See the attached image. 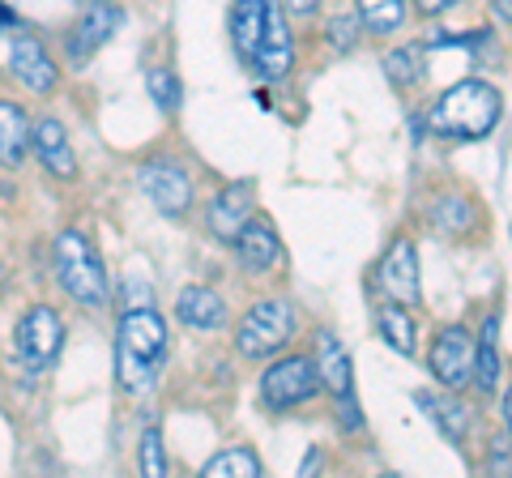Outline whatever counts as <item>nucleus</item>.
I'll return each mask as SVG.
<instances>
[{"label": "nucleus", "mask_w": 512, "mask_h": 478, "mask_svg": "<svg viewBox=\"0 0 512 478\" xmlns=\"http://www.w3.org/2000/svg\"><path fill=\"white\" fill-rule=\"evenodd\" d=\"M235 252H239V261H244V269H252V274H265L269 265H274L282 257V244H278V235L269 222H244L235 235Z\"/></svg>", "instance_id": "14"}, {"label": "nucleus", "mask_w": 512, "mask_h": 478, "mask_svg": "<svg viewBox=\"0 0 512 478\" xmlns=\"http://www.w3.org/2000/svg\"><path fill=\"white\" fill-rule=\"evenodd\" d=\"M414 402L423 406V414H431V419L440 423V432L448 440H461L470 432V410L457 402V397H436V393H419Z\"/></svg>", "instance_id": "20"}, {"label": "nucleus", "mask_w": 512, "mask_h": 478, "mask_svg": "<svg viewBox=\"0 0 512 478\" xmlns=\"http://www.w3.org/2000/svg\"><path fill=\"white\" fill-rule=\"evenodd\" d=\"M316 385H320V376H316L312 363L291 355V359L274 363V368L261 376V397H265L269 410H291L299 402H308V397L316 393Z\"/></svg>", "instance_id": "6"}, {"label": "nucleus", "mask_w": 512, "mask_h": 478, "mask_svg": "<svg viewBox=\"0 0 512 478\" xmlns=\"http://www.w3.org/2000/svg\"><path fill=\"white\" fill-rule=\"evenodd\" d=\"M316 466H320V449H312V453H308V461H303V474H312Z\"/></svg>", "instance_id": "34"}, {"label": "nucleus", "mask_w": 512, "mask_h": 478, "mask_svg": "<svg viewBox=\"0 0 512 478\" xmlns=\"http://www.w3.org/2000/svg\"><path fill=\"white\" fill-rule=\"evenodd\" d=\"M376 282L380 291L402 308H414L423 299V286H419V252H414L410 239H397V244L384 252V261L376 269Z\"/></svg>", "instance_id": "8"}, {"label": "nucleus", "mask_w": 512, "mask_h": 478, "mask_svg": "<svg viewBox=\"0 0 512 478\" xmlns=\"http://www.w3.org/2000/svg\"><path fill=\"white\" fill-rule=\"evenodd\" d=\"M30 150V120L22 107L0 99V167H22Z\"/></svg>", "instance_id": "19"}, {"label": "nucleus", "mask_w": 512, "mask_h": 478, "mask_svg": "<svg viewBox=\"0 0 512 478\" xmlns=\"http://www.w3.org/2000/svg\"><path fill=\"white\" fill-rule=\"evenodd\" d=\"M146 86H150L154 103L163 107V111H175V107H180V99H184L180 77H175L171 69H150V73H146Z\"/></svg>", "instance_id": "26"}, {"label": "nucleus", "mask_w": 512, "mask_h": 478, "mask_svg": "<svg viewBox=\"0 0 512 478\" xmlns=\"http://www.w3.org/2000/svg\"><path fill=\"white\" fill-rule=\"evenodd\" d=\"M256 474H261V461L248 449H227L205 461V478H256Z\"/></svg>", "instance_id": "24"}, {"label": "nucleus", "mask_w": 512, "mask_h": 478, "mask_svg": "<svg viewBox=\"0 0 512 478\" xmlns=\"http://www.w3.org/2000/svg\"><path fill=\"white\" fill-rule=\"evenodd\" d=\"M13 22H18V13H13V9L5 5V0H0V35H5V30H9Z\"/></svg>", "instance_id": "31"}, {"label": "nucleus", "mask_w": 512, "mask_h": 478, "mask_svg": "<svg viewBox=\"0 0 512 478\" xmlns=\"http://www.w3.org/2000/svg\"><path fill=\"white\" fill-rule=\"evenodd\" d=\"M491 9H495V13H500V18H504V22H512V0H491Z\"/></svg>", "instance_id": "33"}, {"label": "nucleus", "mask_w": 512, "mask_h": 478, "mask_svg": "<svg viewBox=\"0 0 512 478\" xmlns=\"http://www.w3.org/2000/svg\"><path fill=\"white\" fill-rule=\"evenodd\" d=\"M295 65V47H291V30H286V13L278 0H269V13H265V35L261 47H256V60H252V73L265 77V82H278V77Z\"/></svg>", "instance_id": "10"}, {"label": "nucleus", "mask_w": 512, "mask_h": 478, "mask_svg": "<svg viewBox=\"0 0 512 478\" xmlns=\"http://www.w3.org/2000/svg\"><path fill=\"white\" fill-rule=\"evenodd\" d=\"M376 325H380V338L389 342L397 355H414V350H419V342H414L419 333H414V321H410V312L402 304H393L389 299V304L376 312Z\"/></svg>", "instance_id": "21"}, {"label": "nucleus", "mask_w": 512, "mask_h": 478, "mask_svg": "<svg viewBox=\"0 0 512 478\" xmlns=\"http://www.w3.org/2000/svg\"><path fill=\"white\" fill-rule=\"evenodd\" d=\"M384 73H389L393 86H414L423 77V65H419V47H402V52L384 56Z\"/></svg>", "instance_id": "25"}, {"label": "nucleus", "mask_w": 512, "mask_h": 478, "mask_svg": "<svg viewBox=\"0 0 512 478\" xmlns=\"http://www.w3.org/2000/svg\"><path fill=\"white\" fill-rule=\"evenodd\" d=\"M504 419H508V432H512V389L504 393Z\"/></svg>", "instance_id": "35"}, {"label": "nucleus", "mask_w": 512, "mask_h": 478, "mask_svg": "<svg viewBox=\"0 0 512 478\" xmlns=\"http://www.w3.org/2000/svg\"><path fill=\"white\" fill-rule=\"evenodd\" d=\"M120 22H124V13L111 5V0H90V5L82 9V18H77V26H73V35H69V56L73 60L94 56L111 35H116Z\"/></svg>", "instance_id": "11"}, {"label": "nucleus", "mask_w": 512, "mask_h": 478, "mask_svg": "<svg viewBox=\"0 0 512 478\" xmlns=\"http://www.w3.org/2000/svg\"><path fill=\"white\" fill-rule=\"evenodd\" d=\"M137 184H141V193H146L158 210L163 214H184L188 205H192V180L184 175V167H175L167 163V158H158V163H146L137 171Z\"/></svg>", "instance_id": "9"}, {"label": "nucleus", "mask_w": 512, "mask_h": 478, "mask_svg": "<svg viewBox=\"0 0 512 478\" xmlns=\"http://www.w3.org/2000/svg\"><path fill=\"white\" fill-rule=\"evenodd\" d=\"M436 222H440V227L444 231H466L470 227V222H474V214H470V205L466 201H461V197H444L440 201V210H436Z\"/></svg>", "instance_id": "28"}, {"label": "nucleus", "mask_w": 512, "mask_h": 478, "mask_svg": "<svg viewBox=\"0 0 512 478\" xmlns=\"http://www.w3.org/2000/svg\"><path fill=\"white\" fill-rule=\"evenodd\" d=\"M355 9L372 35H389V30L406 22V0H355Z\"/></svg>", "instance_id": "23"}, {"label": "nucleus", "mask_w": 512, "mask_h": 478, "mask_svg": "<svg viewBox=\"0 0 512 478\" xmlns=\"http://www.w3.org/2000/svg\"><path fill=\"white\" fill-rule=\"evenodd\" d=\"M500 94L487 82H457L453 90H444L436 107L427 111V129L436 137H466L478 141L500 124Z\"/></svg>", "instance_id": "2"}, {"label": "nucleus", "mask_w": 512, "mask_h": 478, "mask_svg": "<svg viewBox=\"0 0 512 478\" xmlns=\"http://www.w3.org/2000/svg\"><path fill=\"white\" fill-rule=\"evenodd\" d=\"M252 197H256L252 180H239L231 188H222V193L210 201V231L218 239H235L239 227L252 218Z\"/></svg>", "instance_id": "12"}, {"label": "nucleus", "mask_w": 512, "mask_h": 478, "mask_svg": "<svg viewBox=\"0 0 512 478\" xmlns=\"http://www.w3.org/2000/svg\"><path fill=\"white\" fill-rule=\"evenodd\" d=\"M414 5H419V13H431V18H436V13H448L453 5H461V0H414Z\"/></svg>", "instance_id": "30"}, {"label": "nucleus", "mask_w": 512, "mask_h": 478, "mask_svg": "<svg viewBox=\"0 0 512 478\" xmlns=\"http://www.w3.org/2000/svg\"><path fill=\"white\" fill-rule=\"evenodd\" d=\"M291 333H295L291 304H286V299H261V304L239 321L235 346L244 359H265V355H274V350H282Z\"/></svg>", "instance_id": "4"}, {"label": "nucleus", "mask_w": 512, "mask_h": 478, "mask_svg": "<svg viewBox=\"0 0 512 478\" xmlns=\"http://www.w3.org/2000/svg\"><path fill=\"white\" fill-rule=\"evenodd\" d=\"M355 30H359V22H355V18H338V22H333V43H338L342 52H346V47L355 43Z\"/></svg>", "instance_id": "29"}, {"label": "nucleus", "mask_w": 512, "mask_h": 478, "mask_svg": "<svg viewBox=\"0 0 512 478\" xmlns=\"http://www.w3.org/2000/svg\"><path fill=\"white\" fill-rule=\"evenodd\" d=\"M141 474H150V478L167 474V453H163V436H158V432L141 436Z\"/></svg>", "instance_id": "27"}, {"label": "nucleus", "mask_w": 512, "mask_h": 478, "mask_svg": "<svg viewBox=\"0 0 512 478\" xmlns=\"http://www.w3.org/2000/svg\"><path fill=\"white\" fill-rule=\"evenodd\" d=\"M30 146H35L39 154V163L60 175V180H69V175L77 171V158H73V146H69V133H64V124L60 120H39L35 129H30Z\"/></svg>", "instance_id": "13"}, {"label": "nucleus", "mask_w": 512, "mask_h": 478, "mask_svg": "<svg viewBox=\"0 0 512 478\" xmlns=\"http://www.w3.org/2000/svg\"><path fill=\"white\" fill-rule=\"evenodd\" d=\"M316 376L329 393L355 397V372H350V359H346V350L333 333H320L316 338Z\"/></svg>", "instance_id": "15"}, {"label": "nucleus", "mask_w": 512, "mask_h": 478, "mask_svg": "<svg viewBox=\"0 0 512 478\" xmlns=\"http://www.w3.org/2000/svg\"><path fill=\"white\" fill-rule=\"evenodd\" d=\"M13 73H18V82H26L35 94H47L56 86V65H52V56L43 52V43L39 39H30L22 35L18 43H13Z\"/></svg>", "instance_id": "16"}, {"label": "nucleus", "mask_w": 512, "mask_h": 478, "mask_svg": "<svg viewBox=\"0 0 512 478\" xmlns=\"http://www.w3.org/2000/svg\"><path fill=\"white\" fill-rule=\"evenodd\" d=\"M60 346H64V321L60 312L52 308H30L18 325V359H22V372L26 376H43L52 363L60 359Z\"/></svg>", "instance_id": "5"}, {"label": "nucleus", "mask_w": 512, "mask_h": 478, "mask_svg": "<svg viewBox=\"0 0 512 478\" xmlns=\"http://www.w3.org/2000/svg\"><path fill=\"white\" fill-rule=\"evenodd\" d=\"M265 13H269V0H235L231 9V43L244 65L256 60V47H261V35H265Z\"/></svg>", "instance_id": "17"}, {"label": "nucleus", "mask_w": 512, "mask_h": 478, "mask_svg": "<svg viewBox=\"0 0 512 478\" xmlns=\"http://www.w3.org/2000/svg\"><path fill=\"white\" fill-rule=\"evenodd\" d=\"M175 316L192 329H214V325H222V316H227V304H222V295L210 291V286H188V291H180Z\"/></svg>", "instance_id": "18"}, {"label": "nucleus", "mask_w": 512, "mask_h": 478, "mask_svg": "<svg viewBox=\"0 0 512 478\" xmlns=\"http://www.w3.org/2000/svg\"><path fill=\"white\" fill-rule=\"evenodd\" d=\"M495 338H500V316H487L483 338L474 346V385L491 393L495 380H500V350H495Z\"/></svg>", "instance_id": "22"}, {"label": "nucleus", "mask_w": 512, "mask_h": 478, "mask_svg": "<svg viewBox=\"0 0 512 478\" xmlns=\"http://www.w3.org/2000/svg\"><path fill=\"white\" fill-rule=\"evenodd\" d=\"M431 376L444 389H466L474 380V338L461 325H448L436 342H431Z\"/></svg>", "instance_id": "7"}, {"label": "nucleus", "mask_w": 512, "mask_h": 478, "mask_svg": "<svg viewBox=\"0 0 512 478\" xmlns=\"http://www.w3.org/2000/svg\"><path fill=\"white\" fill-rule=\"evenodd\" d=\"M167 359V321L154 308H128L116 329V376L128 393H150Z\"/></svg>", "instance_id": "1"}, {"label": "nucleus", "mask_w": 512, "mask_h": 478, "mask_svg": "<svg viewBox=\"0 0 512 478\" xmlns=\"http://www.w3.org/2000/svg\"><path fill=\"white\" fill-rule=\"evenodd\" d=\"M286 5H291V13H312L320 0H286Z\"/></svg>", "instance_id": "32"}, {"label": "nucleus", "mask_w": 512, "mask_h": 478, "mask_svg": "<svg viewBox=\"0 0 512 478\" xmlns=\"http://www.w3.org/2000/svg\"><path fill=\"white\" fill-rule=\"evenodd\" d=\"M56 274H60V286L77 299V304L107 308V299H111L107 269H103L99 252H94V244L82 231H60V239H56Z\"/></svg>", "instance_id": "3"}]
</instances>
